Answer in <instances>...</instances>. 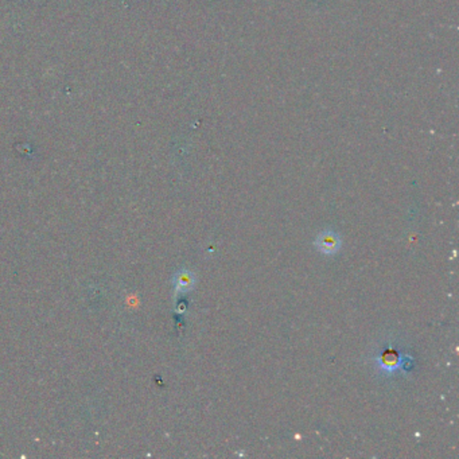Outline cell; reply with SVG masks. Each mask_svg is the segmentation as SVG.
<instances>
[{
	"label": "cell",
	"instance_id": "6da1fadb",
	"mask_svg": "<svg viewBox=\"0 0 459 459\" xmlns=\"http://www.w3.org/2000/svg\"><path fill=\"white\" fill-rule=\"evenodd\" d=\"M339 242L333 233H323L318 240V248L323 253H334L339 249Z\"/></svg>",
	"mask_w": 459,
	"mask_h": 459
},
{
	"label": "cell",
	"instance_id": "7a4b0ae2",
	"mask_svg": "<svg viewBox=\"0 0 459 459\" xmlns=\"http://www.w3.org/2000/svg\"><path fill=\"white\" fill-rule=\"evenodd\" d=\"M178 286L182 289H188L192 286V276L188 273H182L178 276Z\"/></svg>",
	"mask_w": 459,
	"mask_h": 459
}]
</instances>
